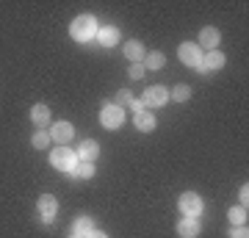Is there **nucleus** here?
Wrapping results in <instances>:
<instances>
[{"instance_id":"f257e3e1","label":"nucleus","mask_w":249,"mask_h":238,"mask_svg":"<svg viewBox=\"0 0 249 238\" xmlns=\"http://www.w3.org/2000/svg\"><path fill=\"white\" fill-rule=\"evenodd\" d=\"M97 17H91V14H80V17L72 19L70 25V36L75 39V42H89V39H94L97 36Z\"/></svg>"},{"instance_id":"f03ea898","label":"nucleus","mask_w":249,"mask_h":238,"mask_svg":"<svg viewBox=\"0 0 249 238\" xmlns=\"http://www.w3.org/2000/svg\"><path fill=\"white\" fill-rule=\"evenodd\" d=\"M50 164H53L58 172H70L78 166V155H75V150H70V147H58V150L50 152Z\"/></svg>"},{"instance_id":"7ed1b4c3","label":"nucleus","mask_w":249,"mask_h":238,"mask_svg":"<svg viewBox=\"0 0 249 238\" xmlns=\"http://www.w3.org/2000/svg\"><path fill=\"white\" fill-rule=\"evenodd\" d=\"M100 122L106 130H119L124 122V111L114 103H103V111H100Z\"/></svg>"},{"instance_id":"20e7f679","label":"nucleus","mask_w":249,"mask_h":238,"mask_svg":"<svg viewBox=\"0 0 249 238\" xmlns=\"http://www.w3.org/2000/svg\"><path fill=\"white\" fill-rule=\"evenodd\" d=\"M180 61L186 64V67H191V70H199V64H202V50L196 47V42H186L180 44Z\"/></svg>"},{"instance_id":"39448f33","label":"nucleus","mask_w":249,"mask_h":238,"mask_svg":"<svg viewBox=\"0 0 249 238\" xmlns=\"http://www.w3.org/2000/svg\"><path fill=\"white\" fill-rule=\"evenodd\" d=\"M142 103H144V106L160 108V106H166V103H169V92H166L163 86H147V89H144V94H142Z\"/></svg>"},{"instance_id":"423d86ee","label":"nucleus","mask_w":249,"mask_h":238,"mask_svg":"<svg viewBox=\"0 0 249 238\" xmlns=\"http://www.w3.org/2000/svg\"><path fill=\"white\" fill-rule=\"evenodd\" d=\"M180 211H183V216H199L202 213V200H199V194H194V191H186V194H180Z\"/></svg>"},{"instance_id":"0eeeda50","label":"nucleus","mask_w":249,"mask_h":238,"mask_svg":"<svg viewBox=\"0 0 249 238\" xmlns=\"http://www.w3.org/2000/svg\"><path fill=\"white\" fill-rule=\"evenodd\" d=\"M36 208H39V216H42V221H45V224H50V221L55 219L58 202H55L53 194H42V197H39V202H36Z\"/></svg>"},{"instance_id":"6e6552de","label":"nucleus","mask_w":249,"mask_h":238,"mask_svg":"<svg viewBox=\"0 0 249 238\" xmlns=\"http://www.w3.org/2000/svg\"><path fill=\"white\" fill-rule=\"evenodd\" d=\"M72 136H75V128H72L70 122H55L53 130H50V139H53L58 147H67L72 141Z\"/></svg>"},{"instance_id":"1a4fd4ad","label":"nucleus","mask_w":249,"mask_h":238,"mask_svg":"<svg viewBox=\"0 0 249 238\" xmlns=\"http://www.w3.org/2000/svg\"><path fill=\"white\" fill-rule=\"evenodd\" d=\"M219 39H222V36H219V31H216L213 25H205L202 31H199V42H196V47H199V50H208V53H211V50H216V47H219Z\"/></svg>"},{"instance_id":"9d476101","label":"nucleus","mask_w":249,"mask_h":238,"mask_svg":"<svg viewBox=\"0 0 249 238\" xmlns=\"http://www.w3.org/2000/svg\"><path fill=\"white\" fill-rule=\"evenodd\" d=\"M75 155H78V161H86V164H94V158L100 155V144L94 139H86L78 144V150H75Z\"/></svg>"},{"instance_id":"9b49d317","label":"nucleus","mask_w":249,"mask_h":238,"mask_svg":"<svg viewBox=\"0 0 249 238\" xmlns=\"http://www.w3.org/2000/svg\"><path fill=\"white\" fill-rule=\"evenodd\" d=\"M178 236L180 238H196L199 236V219L196 216H183L178 221Z\"/></svg>"},{"instance_id":"f8f14e48","label":"nucleus","mask_w":249,"mask_h":238,"mask_svg":"<svg viewBox=\"0 0 249 238\" xmlns=\"http://www.w3.org/2000/svg\"><path fill=\"white\" fill-rule=\"evenodd\" d=\"M224 67V55L219 50H211L208 55H202V64H199V72H216Z\"/></svg>"},{"instance_id":"ddd939ff","label":"nucleus","mask_w":249,"mask_h":238,"mask_svg":"<svg viewBox=\"0 0 249 238\" xmlns=\"http://www.w3.org/2000/svg\"><path fill=\"white\" fill-rule=\"evenodd\" d=\"M103 47H114L116 42H119V28L108 25V28H97V36H94Z\"/></svg>"},{"instance_id":"4468645a","label":"nucleus","mask_w":249,"mask_h":238,"mask_svg":"<svg viewBox=\"0 0 249 238\" xmlns=\"http://www.w3.org/2000/svg\"><path fill=\"white\" fill-rule=\"evenodd\" d=\"M124 55L136 64V61H144L147 50H144V44L139 42V39H130V42H124Z\"/></svg>"},{"instance_id":"2eb2a0df","label":"nucleus","mask_w":249,"mask_h":238,"mask_svg":"<svg viewBox=\"0 0 249 238\" xmlns=\"http://www.w3.org/2000/svg\"><path fill=\"white\" fill-rule=\"evenodd\" d=\"M133 122H136V128H139L142 133L155 130V114H150V111H139V114H133Z\"/></svg>"},{"instance_id":"dca6fc26","label":"nucleus","mask_w":249,"mask_h":238,"mask_svg":"<svg viewBox=\"0 0 249 238\" xmlns=\"http://www.w3.org/2000/svg\"><path fill=\"white\" fill-rule=\"evenodd\" d=\"M31 122L39 125V128H45V125L50 122V108H47L45 103H36V106L31 108Z\"/></svg>"},{"instance_id":"f3484780","label":"nucleus","mask_w":249,"mask_h":238,"mask_svg":"<svg viewBox=\"0 0 249 238\" xmlns=\"http://www.w3.org/2000/svg\"><path fill=\"white\" fill-rule=\"evenodd\" d=\"M50 133L45 130V128H36V133L31 136V144H34V150H47L50 147Z\"/></svg>"},{"instance_id":"a211bd4d","label":"nucleus","mask_w":249,"mask_h":238,"mask_svg":"<svg viewBox=\"0 0 249 238\" xmlns=\"http://www.w3.org/2000/svg\"><path fill=\"white\" fill-rule=\"evenodd\" d=\"M94 224H91V216H78V219L72 221V236H86L91 233Z\"/></svg>"},{"instance_id":"6ab92c4d","label":"nucleus","mask_w":249,"mask_h":238,"mask_svg":"<svg viewBox=\"0 0 249 238\" xmlns=\"http://www.w3.org/2000/svg\"><path fill=\"white\" fill-rule=\"evenodd\" d=\"M144 70H163V64H166V58H163V53H158V50H152V53L144 55Z\"/></svg>"},{"instance_id":"aec40b11","label":"nucleus","mask_w":249,"mask_h":238,"mask_svg":"<svg viewBox=\"0 0 249 238\" xmlns=\"http://www.w3.org/2000/svg\"><path fill=\"white\" fill-rule=\"evenodd\" d=\"M227 219L232 221V227H244V224H247V208H241V205L230 208V211H227Z\"/></svg>"},{"instance_id":"412c9836","label":"nucleus","mask_w":249,"mask_h":238,"mask_svg":"<svg viewBox=\"0 0 249 238\" xmlns=\"http://www.w3.org/2000/svg\"><path fill=\"white\" fill-rule=\"evenodd\" d=\"M175 103H186L188 97H191V86H186V83H178V86L172 89V94H169Z\"/></svg>"},{"instance_id":"4be33fe9","label":"nucleus","mask_w":249,"mask_h":238,"mask_svg":"<svg viewBox=\"0 0 249 238\" xmlns=\"http://www.w3.org/2000/svg\"><path fill=\"white\" fill-rule=\"evenodd\" d=\"M72 177H94V164H86V161H78V166L72 169Z\"/></svg>"},{"instance_id":"5701e85b","label":"nucleus","mask_w":249,"mask_h":238,"mask_svg":"<svg viewBox=\"0 0 249 238\" xmlns=\"http://www.w3.org/2000/svg\"><path fill=\"white\" fill-rule=\"evenodd\" d=\"M133 92H130V89H119V92H116V100H114V106H130V103H133Z\"/></svg>"},{"instance_id":"b1692460","label":"nucleus","mask_w":249,"mask_h":238,"mask_svg":"<svg viewBox=\"0 0 249 238\" xmlns=\"http://www.w3.org/2000/svg\"><path fill=\"white\" fill-rule=\"evenodd\" d=\"M127 75H130V78L133 80H139L144 75V64L142 61H136V64H130V70H127Z\"/></svg>"},{"instance_id":"393cba45","label":"nucleus","mask_w":249,"mask_h":238,"mask_svg":"<svg viewBox=\"0 0 249 238\" xmlns=\"http://www.w3.org/2000/svg\"><path fill=\"white\" fill-rule=\"evenodd\" d=\"M230 238H249L247 224H244V227H232V230H230Z\"/></svg>"},{"instance_id":"a878e982","label":"nucleus","mask_w":249,"mask_h":238,"mask_svg":"<svg viewBox=\"0 0 249 238\" xmlns=\"http://www.w3.org/2000/svg\"><path fill=\"white\" fill-rule=\"evenodd\" d=\"M238 197H241V208H247V202H249V185H247V183L241 185V191H238Z\"/></svg>"},{"instance_id":"bb28decb","label":"nucleus","mask_w":249,"mask_h":238,"mask_svg":"<svg viewBox=\"0 0 249 238\" xmlns=\"http://www.w3.org/2000/svg\"><path fill=\"white\" fill-rule=\"evenodd\" d=\"M83 238H108V236L103 233V230H91V233H86Z\"/></svg>"},{"instance_id":"cd10ccee","label":"nucleus","mask_w":249,"mask_h":238,"mask_svg":"<svg viewBox=\"0 0 249 238\" xmlns=\"http://www.w3.org/2000/svg\"><path fill=\"white\" fill-rule=\"evenodd\" d=\"M130 108H133V114H139V111H144V103H142V100H133Z\"/></svg>"},{"instance_id":"c85d7f7f","label":"nucleus","mask_w":249,"mask_h":238,"mask_svg":"<svg viewBox=\"0 0 249 238\" xmlns=\"http://www.w3.org/2000/svg\"><path fill=\"white\" fill-rule=\"evenodd\" d=\"M70 238H83V236H70Z\"/></svg>"}]
</instances>
